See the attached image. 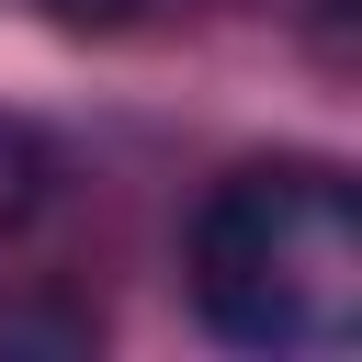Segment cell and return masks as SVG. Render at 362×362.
Returning a JSON list of instances; mask_svg holds the SVG:
<instances>
[{"instance_id":"6da1fadb","label":"cell","mask_w":362,"mask_h":362,"mask_svg":"<svg viewBox=\"0 0 362 362\" xmlns=\"http://www.w3.org/2000/svg\"><path fill=\"white\" fill-rule=\"evenodd\" d=\"M192 305L238 351H339L362 328V192L328 158H249L192 215Z\"/></svg>"},{"instance_id":"7a4b0ae2","label":"cell","mask_w":362,"mask_h":362,"mask_svg":"<svg viewBox=\"0 0 362 362\" xmlns=\"http://www.w3.org/2000/svg\"><path fill=\"white\" fill-rule=\"evenodd\" d=\"M45 181H57V158H45V136H34L23 113H0V226H23V215L45 204Z\"/></svg>"},{"instance_id":"3957f363","label":"cell","mask_w":362,"mask_h":362,"mask_svg":"<svg viewBox=\"0 0 362 362\" xmlns=\"http://www.w3.org/2000/svg\"><path fill=\"white\" fill-rule=\"evenodd\" d=\"M45 23H68V34H124V23H158L170 0H34Z\"/></svg>"}]
</instances>
